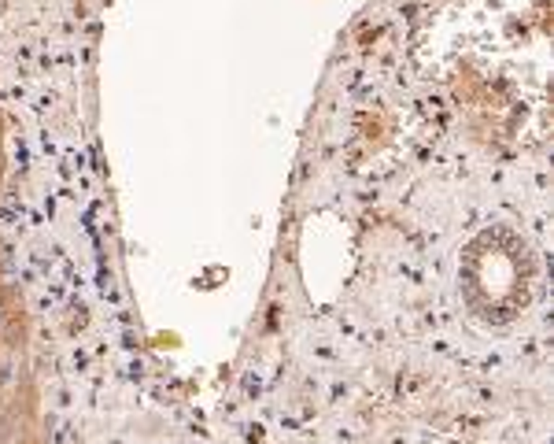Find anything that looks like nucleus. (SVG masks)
Returning <instances> with one entry per match:
<instances>
[{
  "label": "nucleus",
  "instance_id": "f257e3e1",
  "mask_svg": "<svg viewBox=\"0 0 554 444\" xmlns=\"http://www.w3.org/2000/svg\"><path fill=\"white\" fill-rule=\"evenodd\" d=\"M532 252L517 233L495 226L473 237L462 252L466 303L488 322L517 319L532 300Z\"/></svg>",
  "mask_w": 554,
  "mask_h": 444
}]
</instances>
